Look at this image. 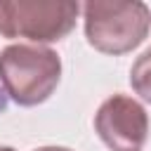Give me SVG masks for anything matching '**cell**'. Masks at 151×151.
<instances>
[{
  "label": "cell",
  "instance_id": "obj_7",
  "mask_svg": "<svg viewBox=\"0 0 151 151\" xmlns=\"http://www.w3.org/2000/svg\"><path fill=\"white\" fill-rule=\"evenodd\" d=\"M0 151H14V149H9V146H0Z\"/></svg>",
  "mask_w": 151,
  "mask_h": 151
},
{
  "label": "cell",
  "instance_id": "obj_5",
  "mask_svg": "<svg viewBox=\"0 0 151 151\" xmlns=\"http://www.w3.org/2000/svg\"><path fill=\"white\" fill-rule=\"evenodd\" d=\"M130 83L144 101H151V50H146L134 61V66L130 71Z\"/></svg>",
  "mask_w": 151,
  "mask_h": 151
},
{
  "label": "cell",
  "instance_id": "obj_6",
  "mask_svg": "<svg viewBox=\"0 0 151 151\" xmlns=\"http://www.w3.org/2000/svg\"><path fill=\"white\" fill-rule=\"evenodd\" d=\"M35 151H68V149H61V146H42V149H35Z\"/></svg>",
  "mask_w": 151,
  "mask_h": 151
},
{
  "label": "cell",
  "instance_id": "obj_2",
  "mask_svg": "<svg viewBox=\"0 0 151 151\" xmlns=\"http://www.w3.org/2000/svg\"><path fill=\"white\" fill-rule=\"evenodd\" d=\"M151 12L144 2L92 0L85 5V33L94 50L106 54H125L134 50L149 33Z\"/></svg>",
  "mask_w": 151,
  "mask_h": 151
},
{
  "label": "cell",
  "instance_id": "obj_1",
  "mask_svg": "<svg viewBox=\"0 0 151 151\" xmlns=\"http://www.w3.org/2000/svg\"><path fill=\"white\" fill-rule=\"evenodd\" d=\"M61 76L57 52L35 45H9L0 52V83L19 106L45 101Z\"/></svg>",
  "mask_w": 151,
  "mask_h": 151
},
{
  "label": "cell",
  "instance_id": "obj_3",
  "mask_svg": "<svg viewBox=\"0 0 151 151\" xmlns=\"http://www.w3.org/2000/svg\"><path fill=\"white\" fill-rule=\"evenodd\" d=\"M78 9L68 0H5L0 2V33L35 42L61 40L76 26Z\"/></svg>",
  "mask_w": 151,
  "mask_h": 151
},
{
  "label": "cell",
  "instance_id": "obj_4",
  "mask_svg": "<svg viewBox=\"0 0 151 151\" xmlns=\"http://www.w3.org/2000/svg\"><path fill=\"white\" fill-rule=\"evenodd\" d=\"M94 130L109 149L137 151L146 142L149 118L142 104H137L132 97L113 94L99 106L94 116Z\"/></svg>",
  "mask_w": 151,
  "mask_h": 151
}]
</instances>
